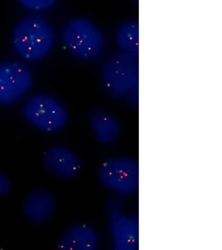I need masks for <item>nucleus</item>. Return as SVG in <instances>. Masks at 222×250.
Returning a JSON list of instances; mask_svg holds the SVG:
<instances>
[{
    "label": "nucleus",
    "instance_id": "9b49d317",
    "mask_svg": "<svg viewBox=\"0 0 222 250\" xmlns=\"http://www.w3.org/2000/svg\"><path fill=\"white\" fill-rule=\"evenodd\" d=\"M89 120L95 139L100 145L113 144L123 133V126L119 120L101 108L92 109L89 112Z\"/></svg>",
    "mask_w": 222,
    "mask_h": 250
},
{
    "label": "nucleus",
    "instance_id": "7ed1b4c3",
    "mask_svg": "<svg viewBox=\"0 0 222 250\" xmlns=\"http://www.w3.org/2000/svg\"><path fill=\"white\" fill-rule=\"evenodd\" d=\"M101 83L113 99L129 98L138 86V59L136 54L121 51L106 59L101 67Z\"/></svg>",
    "mask_w": 222,
    "mask_h": 250
},
{
    "label": "nucleus",
    "instance_id": "9d476101",
    "mask_svg": "<svg viewBox=\"0 0 222 250\" xmlns=\"http://www.w3.org/2000/svg\"><path fill=\"white\" fill-rule=\"evenodd\" d=\"M98 240V233L92 226L74 223L63 231L56 248L59 250H94Z\"/></svg>",
    "mask_w": 222,
    "mask_h": 250
},
{
    "label": "nucleus",
    "instance_id": "0eeeda50",
    "mask_svg": "<svg viewBox=\"0 0 222 250\" xmlns=\"http://www.w3.org/2000/svg\"><path fill=\"white\" fill-rule=\"evenodd\" d=\"M22 209L29 224L41 226L49 222L57 212V197L47 189L35 188L23 199Z\"/></svg>",
    "mask_w": 222,
    "mask_h": 250
},
{
    "label": "nucleus",
    "instance_id": "4468645a",
    "mask_svg": "<svg viewBox=\"0 0 222 250\" xmlns=\"http://www.w3.org/2000/svg\"><path fill=\"white\" fill-rule=\"evenodd\" d=\"M123 202L121 199L117 198H111V199H107L104 203V208L109 213L117 212V211L123 210Z\"/></svg>",
    "mask_w": 222,
    "mask_h": 250
},
{
    "label": "nucleus",
    "instance_id": "2eb2a0df",
    "mask_svg": "<svg viewBox=\"0 0 222 250\" xmlns=\"http://www.w3.org/2000/svg\"><path fill=\"white\" fill-rule=\"evenodd\" d=\"M12 189L11 181L4 173H0V196H4L10 193Z\"/></svg>",
    "mask_w": 222,
    "mask_h": 250
},
{
    "label": "nucleus",
    "instance_id": "1a4fd4ad",
    "mask_svg": "<svg viewBox=\"0 0 222 250\" xmlns=\"http://www.w3.org/2000/svg\"><path fill=\"white\" fill-rule=\"evenodd\" d=\"M43 165L53 176L71 179L79 174L83 167L79 157L65 146H53L43 154Z\"/></svg>",
    "mask_w": 222,
    "mask_h": 250
},
{
    "label": "nucleus",
    "instance_id": "39448f33",
    "mask_svg": "<svg viewBox=\"0 0 222 250\" xmlns=\"http://www.w3.org/2000/svg\"><path fill=\"white\" fill-rule=\"evenodd\" d=\"M97 177L106 188L118 195L129 196L139 187V165L132 157H110L100 165Z\"/></svg>",
    "mask_w": 222,
    "mask_h": 250
},
{
    "label": "nucleus",
    "instance_id": "f03ea898",
    "mask_svg": "<svg viewBox=\"0 0 222 250\" xmlns=\"http://www.w3.org/2000/svg\"><path fill=\"white\" fill-rule=\"evenodd\" d=\"M61 38L69 54L82 61H97L105 49L103 31L87 18L68 20L61 31Z\"/></svg>",
    "mask_w": 222,
    "mask_h": 250
},
{
    "label": "nucleus",
    "instance_id": "f257e3e1",
    "mask_svg": "<svg viewBox=\"0 0 222 250\" xmlns=\"http://www.w3.org/2000/svg\"><path fill=\"white\" fill-rule=\"evenodd\" d=\"M54 27L40 15L26 16L15 24L12 32V45L23 60L39 61L45 59L55 47Z\"/></svg>",
    "mask_w": 222,
    "mask_h": 250
},
{
    "label": "nucleus",
    "instance_id": "423d86ee",
    "mask_svg": "<svg viewBox=\"0 0 222 250\" xmlns=\"http://www.w3.org/2000/svg\"><path fill=\"white\" fill-rule=\"evenodd\" d=\"M34 82L31 69L18 61L0 62V104L9 105L29 91Z\"/></svg>",
    "mask_w": 222,
    "mask_h": 250
},
{
    "label": "nucleus",
    "instance_id": "ddd939ff",
    "mask_svg": "<svg viewBox=\"0 0 222 250\" xmlns=\"http://www.w3.org/2000/svg\"><path fill=\"white\" fill-rule=\"evenodd\" d=\"M24 9L31 12L45 11L51 9L58 0H18Z\"/></svg>",
    "mask_w": 222,
    "mask_h": 250
},
{
    "label": "nucleus",
    "instance_id": "20e7f679",
    "mask_svg": "<svg viewBox=\"0 0 222 250\" xmlns=\"http://www.w3.org/2000/svg\"><path fill=\"white\" fill-rule=\"evenodd\" d=\"M24 119L46 134L59 132L69 122V112L59 100L45 94H37L26 101L22 109Z\"/></svg>",
    "mask_w": 222,
    "mask_h": 250
},
{
    "label": "nucleus",
    "instance_id": "f8f14e48",
    "mask_svg": "<svg viewBox=\"0 0 222 250\" xmlns=\"http://www.w3.org/2000/svg\"><path fill=\"white\" fill-rule=\"evenodd\" d=\"M114 37L122 51L138 54L139 50V24L135 20H125L116 27Z\"/></svg>",
    "mask_w": 222,
    "mask_h": 250
},
{
    "label": "nucleus",
    "instance_id": "6e6552de",
    "mask_svg": "<svg viewBox=\"0 0 222 250\" xmlns=\"http://www.w3.org/2000/svg\"><path fill=\"white\" fill-rule=\"evenodd\" d=\"M109 231L114 250H135L139 245V225L137 219L123 210L109 213Z\"/></svg>",
    "mask_w": 222,
    "mask_h": 250
}]
</instances>
